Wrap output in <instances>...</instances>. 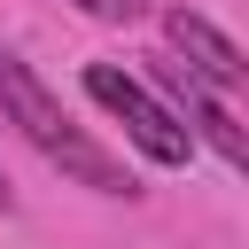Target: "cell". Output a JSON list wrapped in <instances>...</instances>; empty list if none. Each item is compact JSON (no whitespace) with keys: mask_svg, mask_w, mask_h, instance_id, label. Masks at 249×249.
I'll list each match as a JSON object with an SVG mask.
<instances>
[{"mask_svg":"<svg viewBox=\"0 0 249 249\" xmlns=\"http://www.w3.org/2000/svg\"><path fill=\"white\" fill-rule=\"evenodd\" d=\"M0 210H16V187H8V171H0Z\"/></svg>","mask_w":249,"mask_h":249,"instance_id":"6","label":"cell"},{"mask_svg":"<svg viewBox=\"0 0 249 249\" xmlns=\"http://www.w3.org/2000/svg\"><path fill=\"white\" fill-rule=\"evenodd\" d=\"M86 101L93 109H109L117 124H124V140L148 156V163H163V171H179L187 156H195V140H187V124L148 93V78H132L124 62H86Z\"/></svg>","mask_w":249,"mask_h":249,"instance_id":"2","label":"cell"},{"mask_svg":"<svg viewBox=\"0 0 249 249\" xmlns=\"http://www.w3.org/2000/svg\"><path fill=\"white\" fill-rule=\"evenodd\" d=\"M163 39H171V54H187V78L210 86V93H233V86L249 78L241 47H233L202 8H163Z\"/></svg>","mask_w":249,"mask_h":249,"instance_id":"4","label":"cell"},{"mask_svg":"<svg viewBox=\"0 0 249 249\" xmlns=\"http://www.w3.org/2000/svg\"><path fill=\"white\" fill-rule=\"evenodd\" d=\"M78 16H93V23H140L148 16V0H70Z\"/></svg>","mask_w":249,"mask_h":249,"instance_id":"5","label":"cell"},{"mask_svg":"<svg viewBox=\"0 0 249 249\" xmlns=\"http://www.w3.org/2000/svg\"><path fill=\"white\" fill-rule=\"evenodd\" d=\"M0 117H8L62 179H78V187H93V195H124V202L140 195V179L124 171V156H109L86 124H70V109L54 101V86H47L23 54H8V47H0Z\"/></svg>","mask_w":249,"mask_h":249,"instance_id":"1","label":"cell"},{"mask_svg":"<svg viewBox=\"0 0 249 249\" xmlns=\"http://www.w3.org/2000/svg\"><path fill=\"white\" fill-rule=\"evenodd\" d=\"M156 86H163L156 101H163V109H171V117L187 124V140H202V148H210V156H218L226 171H241V163H249V140H241L233 109H226V101H218L210 86H195V78H187L179 62H156Z\"/></svg>","mask_w":249,"mask_h":249,"instance_id":"3","label":"cell"}]
</instances>
